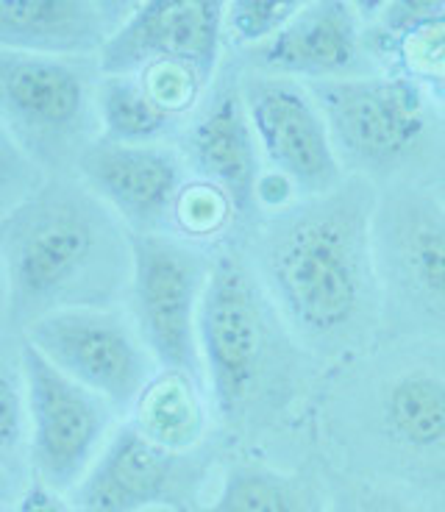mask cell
Instances as JSON below:
<instances>
[{
    "label": "cell",
    "mask_w": 445,
    "mask_h": 512,
    "mask_svg": "<svg viewBox=\"0 0 445 512\" xmlns=\"http://www.w3.org/2000/svg\"><path fill=\"white\" fill-rule=\"evenodd\" d=\"M14 340L53 312L115 309L131 284V231L78 176H48L0 220Z\"/></svg>",
    "instance_id": "cell-1"
},
{
    "label": "cell",
    "mask_w": 445,
    "mask_h": 512,
    "mask_svg": "<svg viewBox=\"0 0 445 512\" xmlns=\"http://www.w3.org/2000/svg\"><path fill=\"white\" fill-rule=\"evenodd\" d=\"M373 192L362 179L270 223L259 243V270L270 295L312 346H343L373 309L370 265Z\"/></svg>",
    "instance_id": "cell-2"
},
{
    "label": "cell",
    "mask_w": 445,
    "mask_h": 512,
    "mask_svg": "<svg viewBox=\"0 0 445 512\" xmlns=\"http://www.w3.org/2000/svg\"><path fill=\"white\" fill-rule=\"evenodd\" d=\"M98 62L0 48V126L45 176H76L101 137L95 109Z\"/></svg>",
    "instance_id": "cell-3"
},
{
    "label": "cell",
    "mask_w": 445,
    "mask_h": 512,
    "mask_svg": "<svg viewBox=\"0 0 445 512\" xmlns=\"http://www.w3.org/2000/svg\"><path fill=\"white\" fill-rule=\"evenodd\" d=\"M206 256L165 231H131V318L162 371L204 376L198 348V309L209 282Z\"/></svg>",
    "instance_id": "cell-4"
},
{
    "label": "cell",
    "mask_w": 445,
    "mask_h": 512,
    "mask_svg": "<svg viewBox=\"0 0 445 512\" xmlns=\"http://www.w3.org/2000/svg\"><path fill=\"white\" fill-rule=\"evenodd\" d=\"M28 398V468L56 493H73L109 443L112 404L62 373L37 348L17 343Z\"/></svg>",
    "instance_id": "cell-5"
},
{
    "label": "cell",
    "mask_w": 445,
    "mask_h": 512,
    "mask_svg": "<svg viewBox=\"0 0 445 512\" xmlns=\"http://www.w3.org/2000/svg\"><path fill=\"white\" fill-rule=\"evenodd\" d=\"M209 460L198 451H170L134 423H123L87 476L70 493L73 512H145L165 507L198 512Z\"/></svg>",
    "instance_id": "cell-6"
},
{
    "label": "cell",
    "mask_w": 445,
    "mask_h": 512,
    "mask_svg": "<svg viewBox=\"0 0 445 512\" xmlns=\"http://www.w3.org/2000/svg\"><path fill=\"white\" fill-rule=\"evenodd\" d=\"M20 340L115 412L134 410L153 379V357L134 323L117 309H64L37 320Z\"/></svg>",
    "instance_id": "cell-7"
},
{
    "label": "cell",
    "mask_w": 445,
    "mask_h": 512,
    "mask_svg": "<svg viewBox=\"0 0 445 512\" xmlns=\"http://www.w3.org/2000/svg\"><path fill=\"white\" fill-rule=\"evenodd\" d=\"M334 145L356 165L387 170L418 148L429 115L409 78H326L309 81Z\"/></svg>",
    "instance_id": "cell-8"
},
{
    "label": "cell",
    "mask_w": 445,
    "mask_h": 512,
    "mask_svg": "<svg viewBox=\"0 0 445 512\" xmlns=\"http://www.w3.org/2000/svg\"><path fill=\"white\" fill-rule=\"evenodd\" d=\"M198 348L212 398L226 418L248 404L265 371V315L248 270L237 256H220L198 309Z\"/></svg>",
    "instance_id": "cell-9"
},
{
    "label": "cell",
    "mask_w": 445,
    "mask_h": 512,
    "mask_svg": "<svg viewBox=\"0 0 445 512\" xmlns=\"http://www.w3.org/2000/svg\"><path fill=\"white\" fill-rule=\"evenodd\" d=\"M223 28L226 3L220 0H148L131 9L95 62L101 76H134L145 67L170 64L209 84Z\"/></svg>",
    "instance_id": "cell-10"
},
{
    "label": "cell",
    "mask_w": 445,
    "mask_h": 512,
    "mask_svg": "<svg viewBox=\"0 0 445 512\" xmlns=\"http://www.w3.org/2000/svg\"><path fill=\"white\" fill-rule=\"evenodd\" d=\"M242 103L267 162L295 190L320 198L343 184L329 126L306 87L290 78H254Z\"/></svg>",
    "instance_id": "cell-11"
},
{
    "label": "cell",
    "mask_w": 445,
    "mask_h": 512,
    "mask_svg": "<svg viewBox=\"0 0 445 512\" xmlns=\"http://www.w3.org/2000/svg\"><path fill=\"white\" fill-rule=\"evenodd\" d=\"M76 176L134 234L162 231L187 187V162L167 145H120L98 140L81 154Z\"/></svg>",
    "instance_id": "cell-12"
},
{
    "label": "cell",
    "mask_w": 445,
    "mask_h": 512,
    "mask_svg": "<svg viewBox=\"0 0 445 512\" xmlns=\"http://www.w3.org/2000/svg\"><path fill=\"white\" fill-rule=\"evenodd\" d=\"M134 3L0 0V48L56 59H89L126 23Z\"/></svg>",
    "instance_id": "cell-13"
},
{
    "label": "cell",
    "mask_w": 445,
    "mask_h": 512,
    "mask_svg": "<svg viewBox=\"0 0 445 512\" xmlns=\"http://www.w3.org/2000/svg\"><path fill=\"white\" fill-rule=\"evenodd\" d=\"M184 162L223 192L237 212L254 206L259 184L256 137L237 84H223L192 123L184 137Z\"/></svg>",
    "instance_id": "cell-14"
},
{
    "label": "cell",
    "mask_w": 445,
    "mask_h": 512,
    "mask_svg": "<svg viewBox=\"0 0 445 512\" xmlns=\"http://www.w3.org/2000/svg\"><path fill=\"white\" fill-rule=\"evenodd\" d=\"M359 59V26L348 3H306L273 39L256 48V62L312 81L340 78Z\"/></svg>",
    "instance_id": "cell-15"
},
{
    "label": "cell",
    "mask_w": 445,
    "mask_h": 512,
    "mask_svg": "<svg viewBox=\"0 0 445 512\" xmlns=\"http://www.w3.org/2000/svg\"><path fill=\"white\" fill-rule=\"evenodd\" d=\"M198 379L181 371L153 376L134 404V426L170 451H195L206 429Z\"/></svg>",
    "instance_id": "cell-16"
},
{
    "label": "cell",
    "mask_w": 445,
    "mask_h": 512,
    "mask_svg": "<svg viewBox=\"0 0 445 512\" xmlns=\"http://www.w3.org/2000/svg\"><path fill=\"white\" fill-rule=\"evenodd\" d=\"M198 512H326L312 479L256 462L231 465L217 496Z\"/></svg>",
    "instance_id": "cell-17"
},
{
    "label": "cell",
    "mask_w": 445,
    "mask_h": 512,
    "mask_svg": "<svg viewBox=\"0 0 445 512\" xmlns=\"http://www.w3.org/2000/svg\"><path fill=\"white\" fill-rule=\"evenodd\" d=\"M393 256L404 282L437 309H445V215L420 204L398 212L393 223Z\"/></svg>",
    "instance_id": "cell-18"
},
{
    "label": "cell",
    "mask_w": 445,
    "mask_h": 512,
    "mask_svg": "<svg viewBox=\"0 0 445 512\" xmlns=\"http://www.w3.org/2000/svg\"><path fill=\"white\" fill-rule=\"evenodd\" d=\"M101 140L120 145H162L181 120L153 101L137 76H101L95 87Z\"/></svg>",
    "instance_id": "cell-19"
},
{
    "label": "cell",
    "mask_w": 445,
    "mask_h": 512,
    "mask_svg": "<svg viewBox=\"0 0 445 512\" xmlns=\"http://www.w3.org/2000/svg\"><path fill=\"white\" fill-rule=\"evenodd\" d=\"M384 426L395 443L412 451L445 446V379L429 371L398 376L384 396Z\"/></svg>",
    "instance_id": "cell-20"
},
{
    "label": "cell",
    "mask_w": 445,
    "mask_h": 512,
    "mask_svg": "<svg viewBox=\"0 0 445 512\" xmlns=\"http://www.w3.org/2000/svg\"><path fill=\"white\" fill-rule=\"evenodd\" d=\"M28 446L26 376L17 348H0V457H14Z\"/></svg>",
    "instance_id": "cell-21"
},
{
    "label": "cell",
    "mask_w": 445,
    "mask_h": 512,
    "mask_svg": "<svg viewBox=\"0 0 445 512\" xmlns=\"http://www.w3.org/2000/svg\"><path fill=\"white\" fill-rule=\"evenodd\" d=\"M301 9L298 0H234L226 6V26L242 45H265Z\"/></svg>",
    "instance_id": "cell-22"
},
{
    "label": "cell",
    "mask_w": 445,
    "mask_h": 512,
    "mask_svg": "<svg viewBox=\"0 0 445 512\" xmlns=\"http://www.w3.org/2000/svg\"><path fill=\"white\" fill-rule=\"evenodd\" d=\"M48 181L28 154L12 140V134L0 126V220L12 209L31 198Z\"/></svg>",
    "instance_id": "cell-23"
},
{
    "label": "cell",
    "mask_w": 445,
    "mask_h": 512,
    "mask_svg": "<svg viewBox=\"0 0 445 512\" xmlns=\"http://www.w3.org/2000/svg\"><path fill=\"white\" fill-rule=\"evenodd\" d=\"M229 209V198L204 181V184H192V187L181 190L176 212H173V223L184 234L198 237V234H209L217 226H223V220L229 218Z\"/></svg>",
    "instance_id": "cell-24"
},
{
    "label": "cell",
    "mask_w": 445,
    "mask_h": 512,
    "mask_svg": "<svg viewBox=\"0 0 445 512\" xmlns=\"http://www.w3.org/2000/svg\"><path fill=\"white\" fill-rule=\"evenodd\" d=\"M14 512H73V507H70V501L62 499V493L45 487L37 479H28V485L20 490Z\"/></svg>",
    "instance_id": "cell-25"
},
{
    "label": "cell",
    "mask_w": 445,
    "mask_h": 512,
    "mask_svg": "<svg viewBox=\"0 0 445 512\" xmlns=\"http://www.w3.org/2000/svg\"><path fill=\"white\" fill-rule=\"evenodd\" d=\"M20 343L14 340L12 329H9V282H6V265H3V254H0V348Z\"/></svg>",
    "instance_id": "cell-26"
},
{
    "label": "cell",
    "mask_w": 445,
    "mask_h": 512,
    "mask_svg": "<svg viewBox=\"0 0 445 512\" xmlns=\"http://www.w3.org/2000/svg\"><path fill=\"white\" fill-rule=\"evenodd\" d=\"M17 499H20V493H17V476L9 468L0 465V512L17 510Z\"/></svg>",
    "instance_id": "cell-27"
},
{
    "label": "cell",
    "mask_w": 445,
    "mask_h": 512,
    "mask_svg": "<svg viewBox=\"0 0 445 512\" xmlns=\"http://www.w3.org/2000/svg\"><path fill=\"white\" fill-rule=\"evenodd\" d=\"M359 512H407L401 507V501L393 496H384V493H373L368 499L359 504Z\"/></svg>",
    "instance_id": "cell-28"
}]
</instances>
